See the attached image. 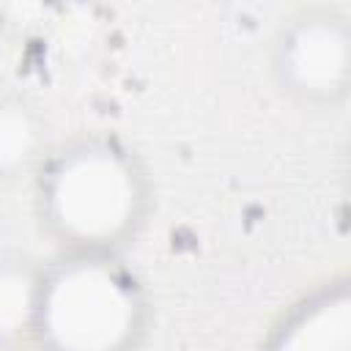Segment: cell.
<instances>
[{
	"label": "cell",
	"instance_id": "6da1fadb",
	"mask_svg": "<svg viewBox=\"0 0 351 351\" xmlns=\"http://www.w3.org/2000/svg\"><path fill=\"white\" fill-rule=\"evenodd\" d=\"M36 206L63 252L118 255L143 228L151 184L140 156L107 134L63 143L38 170Z\"/></svg>",
	"mask_w": 351,
	"mask_h": 351
},
{
	"label": "cell",
	"instance_id": "7a4b0ae2",
	"mask_svg": "<svg viewBox=\"0 0 351 351\" xmlns=\"http://www.w3.org/2000/svg\"><path fill=\"white\" fill-rule=\"evenodd\" d=\"M143 285L110 252H63L41 269L30 346L41 351H134L145 335Z\"/></svg>",
	"mask_w": 351,
	"mask_h": 351
},
{
	"label": "cell",
	"instance_id": "3957f363",
	"mask_svg": "<svg viewBox=\"0 0 351 351\" xmlns=\"http://www.w3.org/2000/svg\"><path fill=\"white\" fill-rule=\"evenodd\" d=\"M269 69L282 96L326 110L351 96V16L335 5L291 11L271 38Z\"/></svg>",
	"mask_w": 351,
	"mask_h": 351
},
{
	"label": "cell",
	"instance_id": "277c9868",
	"mask_svg": "<svg viewBox=\"0 0 351 351\" xmlns=\"http://www.w3.org/2000/svg\"><path fill=\"white\" fill-rule=\"evenodd\" d=\"M41 269L30 266L25 258L19 263H5L0 274V326L5 343L22 340L30 343L36 302H38Z\"/></svg>",
	"mask_w": 351,
	"mask_h": 351
},
{
	"label": "cell",
	"instance_id": "5b68a950",
	"mask_svg": "<svg viewBox=\"0 0 351 351\" xmlns=\"http://www.w3.org/2000/svg\"><path fill=\"white\" fill-rule=\"evenodd\" d=\"M36 118L22 101H5L0 115V167L14 173L22 167L36 148Z\"/></svg>",
	"mask_w": 351,
	"mask_h": 351
},
{
	"label": "cell",
	"instance_id": "8992f818",
	"mask_svg": "<svg viewBox=\"0 0 351 351\" xmlns=\"http://www.w3.org/2000/svg\"><path fill=\"white\" fill-rule=\"evenodd\" d=\"M340 181H343L346 195L351 197V126H348V134L340 145Z\"/></svg>",
	"mask_w": 351,
	"mask_h": 351
},
{
	"label": "cell",
	"instance_id": "52a82bcc",
	"mask_svg": "<svg viewBox=\"0 0 351 351\" xmlns=\"http://www.w3.org/2000/svg\"><path fill=\"white\" fill-rule=\"evenodd\" d=\"M22 351H41V348H36V346H30V343H27V346H22Z\"/></svg>",
	"mask_w": 351,
	"mask_h": 351
}]
</instances>
